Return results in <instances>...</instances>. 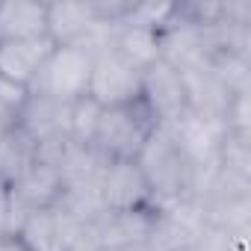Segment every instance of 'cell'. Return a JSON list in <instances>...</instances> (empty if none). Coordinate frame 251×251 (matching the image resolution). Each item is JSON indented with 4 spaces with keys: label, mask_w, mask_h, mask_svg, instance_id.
<instances>
[{
    "label": "cell",
    "mask_w": 251,
    "mask_h": 251,
    "mask_svg": "<svg viewBox=\"0 0 251 251\" xmlns=\"http://www.w3.org/2000/svg\"><path fill=\"white\" fill-rule=\"evenodd\" d=\"M0 236H9V186L0 180Z\"/></svg>",
    "instance_id": "cell-18"
},
{
    "label": "cell",
    "mask_w": 251,
    "mask_h": 251,
    "mask_svg": "<svg viewBox=\"0 0 251 251\" xmlns=\"http://www.w3.org/2000/svg\"><path fill=\"white\" fill-rule=\"evenodd\" d=\"M139 86H142V71L127 65L112 48H100L95 53L92 80H89V98L95 103H100L103 109L136 103Z\"/></svg>",
    "instance_id": "cell-6"
},
{
    "label": "cell",
    "mask_w": 251,
    "mask_h": 251,
    "mask_svg": "<svg viewBox=\"0 0 251 251\" xmlns=\"http://www.w3.org/2000/svg\"><path fill=\"white\" fill-rule=\"evenodd\" d=\"M0 251H27L15 236H0Z\"/></svg>",
    "instance_id": "cell-19"
},
{
    "label": "cell",
    "mask_w": 251,
    "mask_h": 251,
    "mask_svg": "<svg viewBox=\"0 0 251 251\" xmlns=\"http://www.w3.org/2000/svg\"><path fill=\"white\" fill-rule=\"evenodd\" d=\"M136 166L157 204L192 198L195 169L175 142V136L169 133V127H154V133L136 154Z\"/></svg>",
    "instance_id": "cell-1"
},
{
    "label": "cell",
    "mask_w": 251,
    "mask_h": 251,
    "mask_svg": "<svg viewBox=\"0 0 251 251\" xmlns=\"http://www.w3.org/2000/svg\"><path fill=\"white\" fill-rule=\"evenodd\" d=\"M100 251H103V248H100Z\"/></svg>",
    "instance_id": "cell-21"
},
{
    "label": "cell",
    "mask_w": 251,
    "mask_h": 251,
    "mask_svg": "<svg viewBox=\"0 0 251 251\" xmlns=\"http://www.w3.org/2000/svg\"><path fill=\"white\" fill-rule=\"evenodd\" d=\"M27 95H30V89L0 77V139L12 127H18V115H21V106H24Z\"/></svg>",
    "instance_id": "cell-17"
},
{
    "label": "cell",
    "mask_w": 251,
    "mask_h": 251,
    "mask_svg": "<svg viewBox=\"0 0 251 251\" xmlns=\"http://www.w3.org/2000/svg\"><path fill=\"white\" fill-rule=\"evenodd\" d=\"M100 204L106 213H127V210H148L154 207V195L136 166V160H115L103 163L100 180H98Z\"/></svg>",
    "instance_id": "cell-7"
},
{
    "label": "cell",
    "mask_w": 251,
    "mask_h": 251,
    "mask_svg": "<svg viewBox=\"0 0 251 251\" xmlns=\"http://www.w3.org/2000/svg\"><path fill=\"white\" fill-rule=\"evenodd\" d=\"M33 163H36V142L21 127H12L3 139H0V180L9 186Z\"/></svg>",
    "instance_id": "cell-14"
},
{
    "label": "cell",
    "mask_w": 251,
    "mask_h": 251,
    "mask_svg": "<svg viewBox=\"0 0 251 251\" xmlns=\"http://www.w3.org/2000/svg\"><path fill=\"white\" fill-rule=\"evenodd\" d=\"M183 251H195V245H192V248H183Z\"/></svg>",
    "instance_id": "cell-20"
},
{
    "label": "cell",
    "mask_w": 251,
    "mask_h": 251,
    "mask_svg": "<svg viewBox=\"0 0 251 251\" xmlns=\"http://www.w3.org/2000/svg\"><path fill=\"white\" fill-rule=\"evenodd\" d=\"M219 169L251 180V142L248 130H225L222 145H219Z\"/></svg>",
    "instance_id": "cell-15"
},
{
    "label": "cell",
    "mask_w": 251,
    "mask_h": 251,
    "mask_svg": "<svg viewBox=\"0 0 251 251\" xmlns=\"http://www.w3.org/2000/svg\"><path fill=\"white\" fill-rule=\"evenodd\" d=\"M53 48L56 45L48 36L27 39V42H0V77H6L9 83H18V86L30 89L39 68L53 53Z\"/></svg>",
    "instance_id": "cell-11"
},
{
    "label": "cell",
    "mask_w": 251,
    "mask_h": 251,
    "mask_svg": "<svg viewBox=\"0 0 251 251\" xmlns=\"http://www.w3.org/2000/svg\"><path fill=\"white\" fill-rule=\"evenodd\" d=\"M68 118H71V103L45 98V95H27L21 115H18V127L36 142H48V139H59L68 136Z\"/></svg>",
    "instance_id": "cell-10"
},
{
    "label": "cell",
    "mask_w": 251,
    "mask_h": 251,
    "mask_svg": "<svg viewBox=\"0 0 251 251\" xmlns=\"http://www.w3.org/2000/svg\"><path fill=\"white\" fill-rule=\"evenodd\" d=\"M106 48H112L124 62L133 65L136 71H145L148 65H154L157 59H163V50H160V33H157V30L133 27V24H121V21L112 24Z\"/></svg>",
    "instance_id": "cell-12"
},
{
    "label": "cell",
    "mask_w": 251,
    "mask_h": 251,
    "mask_svg": "<svg viewBox=\"0 0 251 251\" xmlns=\"http://www.w3.org/2000/svg\"><path fill=\"white\" fill-rule=\"evenodd\" d=\"M154 207L127 210V213H103L98 222L86 227L103 251H142L154 225Z\"/></svg>",
    "instance_id": "cell-9"
},
{
    "label": "cell",
    "mask_w": 251,
    "mask_h": 251,
    "mask_svg": "<svg viewBox=\"0 0 251 251\" xmlns=\"http://www.w3.org/2000/svg\"><path fill=\"white\" fill-rule=\"evenodd\" d=\"M154 127H160V124L154 121V115L145 109L142 100L124 103V106H109L100 112L98 130L92 139V151L103 163L136 160V154L142 151V145L148 142Z\"/></svg>",
    "instance_id": "cell-2"
},
{
    "label": "cell",
    "mask_w": 251,
    "mask_h": 251,
    "mask_svg": "<svg viewBox=\"0 0 251 251\" xmlns=\"http://www.w3.org/2000/svg\"><path fill=\"white\" fill-rule=\"evenodd\" d=\"M139 100L145 109L154 115L160 127H169L177 118L189 112V92L180 68H175L166 59H157L142 71V86H139Z\"/></svg>",
    "instance_id": "cell-4"
},
{
    "label": "cell",
    "mask_w": 251,
    "mask_h": 251,
    "mask_svg": "<svg viewBox=\"0 0 251 251\" xmlns=\"http://www.w3.org/2000/svg\"><path fill=\"white\" fill-rule=\"evenodd\" d=\"M83 230H86V225L77 216H71L65 207L53 204V207L27 213L12 236L27 251H71V245L77 242V236Z\"/></svg>",
    "instance_id": "cell-5"
},
{
    "label": "cell",
    "mask_w": 251,
    "mask_h": 251,
    "mask_svg": "<svg viewBox=\"0 0 251 251\" xmlns=\"http://www.w3.org/2000/svg\"><path fill=\"white\" fill-rule=\"evenodd\" d=\"M100 112H103V106H100V103H95L89 95L71 103L68 136H71V142H74V145H80V148H92V139H95V130H98Z\"/></svg>",
    "instance_id": "cell-16"
},
{
    "label": "cell",
    "mask_w": 251,
    "mask_h": 251,
    "mask_svg": "<svg viewBox=\"0 0 251 251\" xmlns=\"http://www.w3.org/2000/svg\"><path fill=\"white\" fill-rule=\"evenodd\" d=\"M92 48H74V45H56L53 53L39 68L36 80L30 83L33 95H45L62 103H74L89 95L92 65H95Z\"/></svg>",
    "instance_id": "cell-3"
},
{
    "label": "cell",
    "mask_w": 251,
    "mask_h": 251,
    "mask_svg": "<svg viewBox=\"0 0 251 251\" xmlns=\"http://www.w3.org/2000/svg\"><path fill=\"white\" fill-rule=\"evenodd\" d=\"M48 36V3L6 0L0 3V42H27Z\"/></svg>",
    "instance_id": "cell-13"
},
{
    "label": "cell",
    "mask_w": 251,
    "mask_h": 251,
    "mask_svg": "<svg viewBox=\"0 0 251 251\" xmlns=\"http://www.w3.org/2000/svg\"><path fill=\"white\" fill-rule=\"evenodd\" d=\"M62 195V175L48 163H33L21 177L9 183V236L21 225V219L33 210L53 207Z\"/></svg>",
    "instance_id": "cell-8"
}]
</instances>
